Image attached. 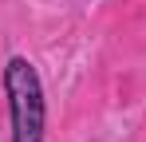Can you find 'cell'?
I'll return each instance as SVG.
<instances>
[{"label":"cell","instance_id":"cell-1","mask_svg":"<svg viewBox=\"0 0 146 142\" xmlns=\"http://www.w3.org/2000/svg\"><path fill=\"white\" fill-rule=\"evenodd\" d=\"M4 99L12 118V142H44L48 103H44V83L32 59L12 55L4 63Z\"/></svg>","mask_w":146,"mask_h":142}]
</instances>
